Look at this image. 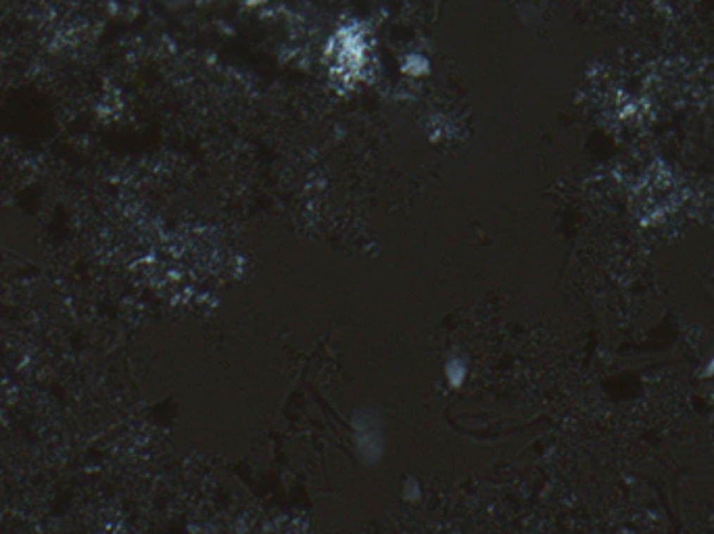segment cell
Returning <instances> with one entry per match:
<instances>
[{
    "instance_id": "1",
    "label": "cell",
    "mask_w": 714,
    "mask_h": 534,
    "mask_svg": "<svg viewBox=\"0 0 714 534\" xmlns=\"http://www.w3.org/2000/svg\"><path fill=\"white\" fill-rule=\"evenodd\" d=\"M356 438L359 455L368 462H376L378 455L382 453V440H380V432L374 428V419L368 417L365 424L361 417H357L356 421Z\"/></svg>"
},
{
    "instance_id": "2",
    "label": "cell",
    "mask_w": 714,
    "mask_h": 534,
    "mask_svg": "<svg viewBox=\"0 0 714 534\" xmlns=\"http://www.w3.org/2000/svg\"><path fill=\"white\" fill-rule=\"evenodd\" d=\"M445 380L449 382L451 388H460L466 378H468V365L462 357H451L447 363H445Z\"/></svg>"
},
{
    "instance_id": "3",
    "label": "cell",
    "mask_w": 714,
    "mask_h": 534,
    "mask_svg": "<svg viewBox=\"0 0 714 534\" xmlns=\"http://www.w3.org/2000/svg\"><path fill=\"white\" fill-rule=\"evenodd\" d=\"M708 374H714V357L710 359V363H708Z\"/></svg>"
}]
</instances>
